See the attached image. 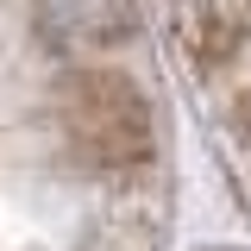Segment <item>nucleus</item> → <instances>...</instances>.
<instances>
[{
	"mask_svg": "<svg viewBox=\"0 0 251 251\" xmlns=\"http://www.w3.org/2000/svg\"><path fill=\"white\" fill-rule=\"evenodd\" d=\"M50 19L63 31H75L82 44H107V38H126L132 31L126 0H50Z\"/></svg>",
	"mask_w": 251,
	"mask_h": 251,
	"instance_id": "f03ea898",
	"label": "nucleus"
},
{
	"mask_svg": "<svg viewBox=\"0 0 251 251\" xmlns=\"http://www.w3.org/2000/svg\"><path fill=\"white\" fill-rule=\"evenodd\" d=\"M69 132L75 151L100 163V170H126L151 151V113L145 94L132 88L126 75H82L69 88Z\"/></svg>",
	"mask_w": 251,
	"mask_h": 251,
	"instance_id": "f257e3e1",
	"label": "nucleus"
}]
</instances>
